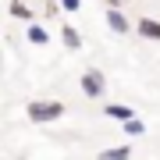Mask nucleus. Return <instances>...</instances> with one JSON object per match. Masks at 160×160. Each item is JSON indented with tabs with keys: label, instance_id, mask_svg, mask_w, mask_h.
<instances>
[{
	"label": "nucleus",
	"instance_id": "2",
	"mask_svg": "<svg viewBox=\"0 0 160 160\" xmlns=\"http://www.w3.org/2000/svg\"><path fill=\"white\" fill-rule=\"evenodd\" d=\"M78 86H82V96H89V100H100L103 92H107V75H103L100 68H89V71H82Z\"/></svg>",
	"mask_w": 160,
	"mask_h": 160
},
{
	"label": "nucleus",
	"instance_id": "8",
	"mask_svg": "<svg viewBox=\"0 0 160 160\" xmlns=\"http://www.w3.org/2000/svg\"><path fill=\"white\" fill-rule=\"evenodd\" d=\"M61 43H64V50H82V36L75 25H64L61 29Z\"/></svg>",
	"mask_w": 160,
	"mask_h": 160
},
{
	"label": "nucleus",
	"instance_id": "1",
	"mask_svg": "<svg viewBox=\"0 0 160 160\" xmlns=\"http://www.w3.org/2000/svg\"><path fill=\"white\" fill-rule=\"evenodd\" d=\"M25 114H29V121H36V125H50V121L64 118V103L61 100H32L29 107H25Z\"/></svg>",
	"mask_w": 160,
	"mask_h": 160
},
{
	"label": "nucleus",
	"instance_id": "9",
	"mask_svg": "<svg viewBox=\"0 0 160 160\" xmlns=\"http://www.w3.org/2000/svg\"><path fill=\"white\" fill-rule=\"evenodd\" d=\"M11 18H18V22H36V18H32V7L29 4H25V0H11Z\"/></svg>",
	"mask_w": 160,
	"mask_h": 160
},
{
	"label": "nucleus",
	"instance_id": "12",
	"mask_svg": "<svg viewBox=\"0 0 160 160\" xmlns=\"http://www.w3.org/2000/svg\"><path fill=\"white\" fill-rule=\"evenodd\" d=\"M107 4H110V7H121V0H107Z\"/></svg>",
	"mask_w": 160,
	"mask_h": 160
},
{
	"label": "nucleus",
	"instance_id": "7",
	"mask_svg": "<svg viewBox=\"0 0 160 160\" xmlns=\"http://www.w3.org/2000/svg\"><path fill=\"white\" fill-rule=\"evenodd\" d=\"M25 39H29L32 46H46V43H50V32H46L39 22H32L29 29H25Z\"/></svg>",
	"mask_w": 160,
	"mask_h": 160
},
{
	"label": "nucleus",
	"instance_id": "5",
	"mask_svg": "<svg viewBox=\"0 0 160 160\" xmlns=\"http://www.w3.org/2000/svg\"><path fill=\"white\" fill-rule=\"evenodd\" d=\"M132 29L142 36V39H157V43H160V22H157V18H139Z\"/></svg>",
	"mask_w": 160,
	"mask_h": 160
},
{
	"label": "nucleus",
	"instance_id": "6",
	"mask_svg": "<svg viewBox=\"0 0 160 160\" xmlns=\"http://www.w3.org/2000/svg\"><path fill=\"white\" fill-rule=\"evenodd\" d=\"M132 157V146L128 142H121V146H107V149H100L96 160H128Z\"/></svg>",
	"mask_w": 160,
	"mask_h": 160
},
{
	"label": "nucleus",
	"instance_id": "10",
	"mask_svg": "<svg viewBox=\"0 0 160 160\" xmlns=\"http://www.w3.org/2000/svg\"><path fill=\"white\" fill-rule=\"evenodd\" d=\"M121 128H125V135H128V139H139V135H146V125H142V121H139V118L125 121V125H121Z\"/></svg>",
	"mask_w": 160,
	"mask_h": 160
},
{
	"label": "nucleus",
	"instance_id": "4",
	"mask_svg": "<svg viewBox=\"0 0 160 160\" xmlns=\"http://www.w3.org/2000/svg\"><path fill=\"white\" fill-rule=\"evenodd\" d=\"M103 114H107L110 121H121V125H125V121L135 118V107H128V103H107V107H103Z\"/></svg>",
	"mask_w": 160,
	"mask_h": 160
},
{
	"label": "nucleus",
	"instance_id": "3",
	"mask_svg": "<svg viewBox=\"0 0 160 160\" xmlns=\"http://www.w3.org/2000/svg\"><path fill=\"white\" fill-rule=\"evenodd\" d=\"M107 29H110V32H118V36L132 32V22L125 18V11H121V7H110V11H107Z\"/></svg>",
	"mask_w": 160,
	"mask_h": 160
},
{
	"label": "nucleus",
	"instance_id": "11",
	"mask_svg": "<svg viewBox=\"0 0 160 160\" xmlns=\"http://www.w3.org/2000/svg\"><path fill=\"white\" fill-rule=\"evenodd\" d=\"M57 4L64 7V11H78V7H82V0H57Z\"/></svg>",
	"mask_w": 160,
	"mask_h": 160
}]
</instances>
